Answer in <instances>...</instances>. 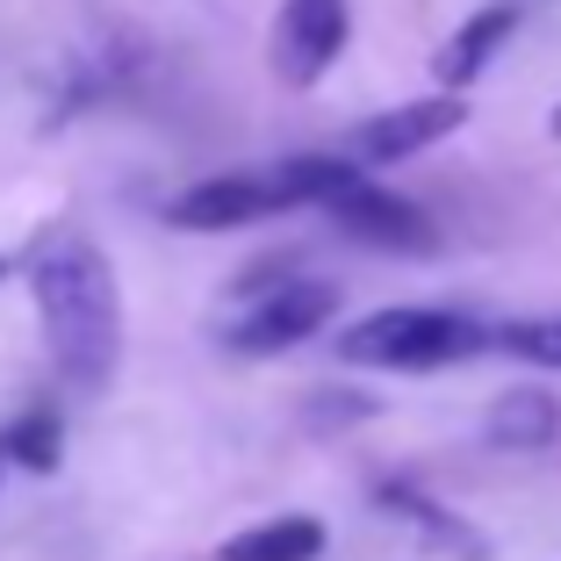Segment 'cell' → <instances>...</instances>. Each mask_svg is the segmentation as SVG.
Returning a JSON list of instances; mask_svg holds the SVG:
<instances>
[{"mask_svg": "<svg viewBox=\"0 0 561 561\" xmlns=\"http://www.w3.org/2000/svg\"><path fill=\"white\" fill-rule=\"evenodd\" d=\"M8 266H15V260H0V280H8Z\"/></svg>", "mask_w": 561, "mask_h": 561, "instance_id": "2e32d148", "label": "cell"}, {"mask_svg": "<svg viewBox=\"0 0 561 561\" xmlns=\"http://www.w3.org/2000/svg\"><path fill=\"white\" fill-rule=\"evenodd\" d=\"M0 482H8V454H0Z\"/></svg>", "mask_w": 561, "mask_h": 561, "instance_id": "9a60e30c", "label": "cell"}, {"mask_svg": "<svg viewBox=\"0 0 561 561\" xmlns=\"http://www.w3.org/2000/svg\"><path fill=\"white\" fill-rule=\"evenodd\" d=\"M490 346H496V353H512V360H526V367H540V375H561V310L518 317V324L490 331Z\"/></svg>", "mask_w": 561, "mask_h": 561, "instance_id": "5bb4252c", "label": "cell"}, {"mask_svg": "<svg viewBox=\"0 0 561 561\" xmlns=\"http://www.w3.org/2000/svg\"><path fill=\"white\" fill-rule=\"evenodd\" d=\"M346 36H353L346 0H280L274 44H266V58H274V80L296 87V94H310V87L324 80L339 58H346Z\"/></svg>", "mask_w": 561, "mask_h": 561, "instance_id": "277c9868", "label": "cell"}, {"mask_svg": "<svg viewBox=\"0 0 561 561\" xmlns=\"http://www.w3.org/2000/svg\"><path fill=\"white\" fill-rule=\"evenodd\" d=\"M331 310H339V280L296 274L288 260H274V266L238 280V310H231V324H224V346H231L238 360H274V353L317 339V331L331 324Z\"/></svg>", "mask_w": 561, "mask_h": 561, "instance_id": "3957f363", "label": "cell"}, {"mask_svg": "<svg viewBox=\"0 0 561 561\" xmlns=\"http://www.w3.org/2000/svg\"><path fill=\"white\" fill-rule=\"evenodd\" d=\"M22 274H30L50 367L80 397H101L116 360H123V288H116L108 252L87 231H72V224H50V231H36Z\"/></svg>", "mask_w": 561, "mask_h": 561, "instance_id": "6da1fadb", "label": "cell"}, {"mask_svg": "<svg viewBox=\"0 0 561 561\" xmlns=\"http://www.w3.org/2000/svg\"><path fill=\"white\" fill-rule=\"evenodd\" d=\"M554 137H561V108H554Z\"/></svg>", "mask_w": 561, "mask_h": 561, "instance_id": "e0dca14e", "label": "cell"}, {"mask_svg": "<svg viewBox=\"0 0 561 561\" xmlns=\"http://www.w3.org/2000/svg\"><path fill=\"white\" fill-rule=\"evenodd\" d=\"M324 547H331L324 518L280 512V518H260V526L231 533V540L216 547V561H324Z\"/></svg>", "mask_w": 561, "mask_h": 561, "instance_id": "30bf717a", "label": "cell"}, {"mask_svg": "<svg viewBox=\"0 0 561 561\" xmlns=\"http://www.w3.org/2000/svg\"><path fill=\"white\" fill-rule=\"evenodd\" d=\"M468 123V94H417V101H397V108H381V116H367L360 130H353V151L346 159H360L367 173L375 165H403V159H417V151H432V145H446V137Z\"/></svg>", "mask_w": 561, "mask_h": 561, "instance_id": "5b68a950", "label": "cell"}, {"mask_svg": "<svg viewBox=\"0 0 561 561\" xmlns=\"http://www.w3.org/2000/svg\"><path fill=\"white\" fill-rule=\"evenodd\" d=\"M468 353H490V324L461 310H425V302H397V310H375L339 331V360L381 367V375H432Z\"/></svg>", "mask_w": 561, "mask_h": 561, "instance_id": "7a4b0ae2", "label": "cell"}, {"mask_svg": "<svg viewBox=\"0 0 561 561\" xmlns=\"http://www.w3.org/2000/svg\"><path fill=\"white\" fill-rule=\"evenodd\" d=\"M324 209H331V224H339L346 238H360V245H375V252H432V245H439L432 216L417 209L411 195L381 187L375 173H360L353 187H339Z\"/></svg>", "mask_w": 561, "mask_h": 561, "instance_id": "52a82bcc", "label": "cell"}, {"mask_svg": "<svg viewBox=\"0 0 561 561\" xmlns=\"http://www.w3.org/2000/svg\"><path fill=\"white\" fill-rule=\"evenodd\" d=\"M512 30H518V8H512V0H490V8H476V15H468L461 30L439 44V58H432V80H439L446 94H468V87H476L482 72L504 58Z\"/></svg>", "mask_w": 561, "mask_h": 561, "instance_id": "ba28073f", "label": "cell"}, {"mask_svg": "<svg viewBox=\"0 0 561 561\" xmlns=\"http://www.w3.org/2000/svg\"><path fill=\"white\" fill-rule=\"evenodd\" d=\"M0 454H8V468H30V476H58V461H66V425H58V411H22L15 425H0Z\"/></svg>", "mask_w": 561, "mask_h": 561, "instance_id": "4fadbf2b", "label": "cell"}, {"mask_svg": "<svg viewBox=\"0 0 561 561\" xmlns=\"http://www.w3.org/2000/svg\"><path fill=\"white\" fill-rule=\"evenodd\" d=\"M482 439H490L496 454H547V446L561 439V397L540 389V381L504 389V397L482 411Z\"/></svg>", "mask_w": 561, "mask_h": 561, "instance_id": "9c48e42d", "label": "cell"}, {"mask_svg": "<svg viewBox=\"0 0 561 561\" xmlns=\"http://www.w3.org/2000/svg\"><path fill=\"white\" fill-rule=\"evenodd\" d=\"M367 165L360 159H346V151H302V159H280L274 165V181H280V195H288V209H324L339 187H353Z\"/></svg>", "mask_w": 561, "mask_h": 561, "instance_id": "7c38bea8", "label": "cell"}, {"mask_svg": "<svg viewBox=\"0 0 561 561\" xmlns=\"http://www.w3.org/2000/svg\"><path fill=\"white\" fill-rule=\"evenodd\" d=\"M266 216H288L274 165H260V173H209V181L181 187L165 202L173 231H245V224H266Z\"/></svg>", "mask_w": 561, "mask_h": 561, "instance_id": "8992f818", "label": "cell"}, {"mask_svg": "<svg viewBox=\"0 0 561 561\" xmlns=\"http://www.w3.org/2000/svg\"><path fill=\"white\" fill-rule=\"evenodd\" d=\"M375 504H381V512H397L403 526H417L425 540H439L454 561H490V540H482V533L468 526V518H454L446 504H432L425 490H411V482H381Z\"/></svg>", "mask_w": 561, "mask_h": 561, "instance_id": "8fae6325", "label": "cell"}]
</instances>
